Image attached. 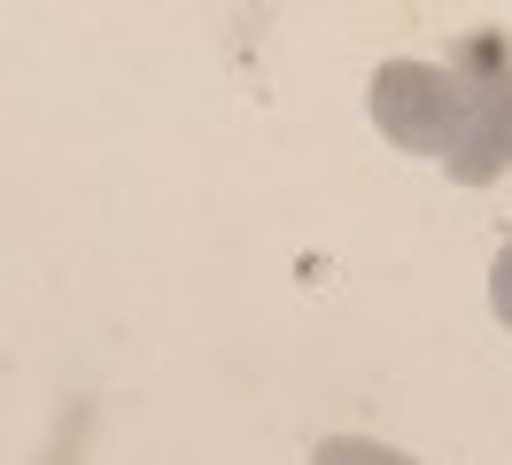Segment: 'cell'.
Segmentation results:
<instances>
[{
	"instance_id": "cell-1",
	"label": "cell",
	"mask_w": 512,
	"mask_h": 465,
	"mask_svg": "<svg viewBox=\"0 0 512 465\" xmlns=\"http://www.w3.org/2000/svg\"><path fill=\"white\" fill-rule=\"evenodd\" d=\"M450 86H458V140H450V179L489 186L512 171V55L497 31H466L450 47Z\"/></svg>"
},
{
	"instance_id": "cell-4",
	"label": "cell",
	"mask_w": 512,
	"mask_h": 465,
	"mask_svg": "<svg viewBox=\"0 0 512 465\" xmlns=\"http://www.w3.org/2000/svg\"><path fill=\"white\" fill-rule=\"evenodd\" d=\"M489 303H497V318L512 326V241L497 248V264H489Z\"/></svg>"
},
{
	"instance_id": "cell-3",
	"label": "cell",
	"mask_w": 512,
	"mask_h": 465,
	"mask_svg": "<svg viewBox=\"0 0 512 465\" xmlns=\"http://www.w3.org/2000/svg\"><path fill=\"white\" fill-rule=\"evenodd\" d=\"M311 465H412V458L373 442V434H326L319 450H311Z\"/></svg>"
},
{
	"instance_id": "cell-2",
	"label": "cell",
	"mask_w": 512,
	"mask_h": 465,
	"mask_svg": "<svg viewBox=\"0 0 512 465\" xmlns=\"http://www.w3.org/2000/svg\"><path fill=\"white\" fill-rule=\"evenodd\" d=\"M365 101H373L381 140H396L404 155H450V140H458V86H450L443 62H412V55L381 62Z\"/></svg>"
}]
</instances>
